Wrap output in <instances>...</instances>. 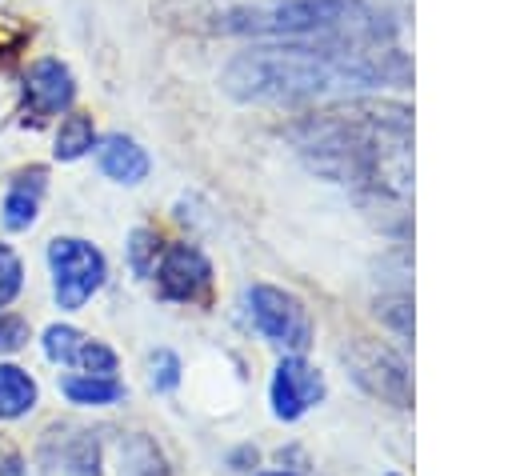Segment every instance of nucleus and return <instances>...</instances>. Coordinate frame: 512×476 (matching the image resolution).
I'll return each mask as SVG.
<instances>
[{
  "label": "nucleus",
  "instance_id": "obj_1",
  "mask_svg": "<svg viewBox=\"0 0 512 476\" xmlns=\"http://www.w3.org/2000/svg\"><path fill=\"white\" fill-rule=\"evenodd\" d=\"M288 140L332 184H344L392 232H408L412 196V108L352 96L288 128Z\"/></svg>",
  "mask_w": 512,
  "mask_h": 476
},
{
  "label": "nucleus",
  "instance_id": "obj_2",
  "mask_svg": "<svg viewBox=\"0 0 512 476\" xmlns=\"http://www.w3.org/2000/svg\"><path fill=\"white\" fill-rule=\"evenodd\" d=\"M412 64L392 44L368 36L260 44L228 60L220 88L244 104H292L320 96H360L376 88H408Z\"/></svg>",
  "mask_w": 512,
  "mask_h": 476
},
{
  "label": "nucleus",
  "instance_id": "obj_3",
  "mask_svg": "<svg viewBox=\"0 0 512 476\" xmlns=\"http://www.w3.org/2000/svg\"><path fill=\"white\" fill-rule=\"evenodd\" d=\"M228 36H276V40H380V24L364 0H256L220 16Z\"/></svg>",
  "mask_w": 512,
  "mask_h": 476
},
{
  "label": "nucleus",
  "instance_id": "obj_4",
  "mask_svg": "<svg viewBox=\"0 0 512 476\" xmlns=\"http://www.w3.org/2000/svg\"><path fill=\"white\" fill-rule=\"evenodd\" d=\"M48 268H52V296L64 312L84 308L104 288L108 276L104 252L80 236H56L48 244Z\"/></svg>",
  "mask_w": 512,
  "mask_h": 476
},
{
  "label": "nucleus",
  "instance_id": "obj_5",
  "mask_svg": "<svg viewBox=\"0 0 512 476\" xmlns=\"http://www.w3.org/2000/svg\"><path fill=\"white\" fill-rule=\"evenodd\" d=\"M244 304H248V320L268 344L284 352H304L312 344V316L296 292L276 284H252Z\"/></svg>",
  "mask_w": 512,
  "mask_h": 476
},
{
  "label": "nucleus",
  "instance_id": "obj_6",
  "mask_svg": "<svg viewBox=\"0 0 512 476\" xmlns=\"http://www.w3.org/2000/svg\"><path fill=\"white\" fill-rule=\"evenodd\" d=\"M340 356H344L352 380L368 396H376V400H384L392 408H412V376H408L404 356H396L392 348H384L376 340H364V336L352 340Z\"/></svg>",
  "mask_w": 512,
  "mask_h": 476
},
{
  "label": "nucleus",
  "instance_id": "obj_7",
  "mask_svg": "<svg viewBox=\"0 0 512 476\" xmlns=\"http://www.w3.org/2000/svg\"><path fill=\"white\" fill-rule=\"evenodd\" d=\"M152 276L156 292L176 304H204L212 288V264L196 244H164Z\"/></svg>",
  "mask_w": 512,
  "mask_h": 476
},
{
  "label": "nucleus",
  "instance_id": "obj_8",
  "mask_svg": "<svg viewBox=\"0 0 512 476\" xmlns=\"http://www.w3.org/2000/svg\"><path fill=\"white\" fill-rule=\"evenodd\" d=\"M268 396H272L276 420H288L292 424V420H300L304 412H312L324 400V376L308 360H300V352H292V356H284L276 364Z\"/></svg>",
  "mask_w": 512,
  "mask_h": 476
},
{
  "label": "nucleus",
  "instance_id": "obj_9",
  "mask_svg": "<svg viewBox=\"0 0 512 476\" xmlns=\"http://www.w3.org/2000/svg\"><path fill=\"white\" fill-rule=\"evenodd\" d=\"M72 96H76V80H72L68 64L48 56V60H36L28 68V76H24V108H28L32 120H48V116L64 112L72 104Z\"/></svg>",
  "mask_w": 512,
  "mask_h": 476
},
{
  "label": "nucleus",
  "instance_id": "obj_10",
  "mask_svg": "<svg viewBox=\"0 0 512 476\" xmlns=\"http://www.w3.org/2000/svg\"><path fill=\"white\" fill-rule=\"evenodd\" d=\"M96 160H100V172H104L108 180H116V184H140V180L148 176V168H152L148 152H144L132 136H120V132L100 140Z\"/></svg>",
  "mask_w": 512,
  "mask_h": 476
},
{
  "label": "nucleus",
  "instance_id": "obj_11",
  "mask_svg": "<svg viewBox=\"0 0 512 476\" xmlns=\"http://www.w3.org/2000/svg\"><path fill=\"white\" fill-rule=\"evenodd\" d=\"M40 196H44V168H28L12 180L8 196H4V208H0V224L8 232H28L36 224V212H40Z\"/></svg>",
  "mask_w": 512,
  "mask_h": 476
},
{
  "label": "nucleus",
  "instance_id": "obj_12",
  "mask_svg": "<svg viewBox=\"0 0 512 476\" xmlns=\"http://www.w3.org/2000/svg\"><path fill=\"white\" fill-rule=\"evenodd\" d=\"M44 476H100V444L92 432H76L68 436L52 456Z\"/></svg>",
  "mask_w": 512,
  "mask_h": 476
},
{
  "label": "nucleus",
  "instance_id": "obj_13",
  "mask_svg": "<svg viewBox=\"0 0 512 476\" xmlns=\"http://www.w3.org/2000/svg\"><path fill=\"white\" fill-rule=\"evenodd\" d=\"M60 392L72 400V404H84V408H100V404H116L124 396V384L116 376H96V372H72L64 376Z\"/></svg>",
  "mask_w": 512,
  "mask_h": 476
},
{
  "label": "nucleus",
  "instance_id": "obj_14",
  "mask_svg": "<svg viewBox=\"0 0 512 476\" xmlns=\"http://www.w3.org/2000/svg\"><path fill=\"white\" fill-rule=\"evenodd\" d=\"M36 380L16 368V364H0V420H16L28 416L36 408Z\"/></svg>",
  "mask_w": 512,
  "mask_h": 476
},
{
  "label": "nucleus",
  "instance_id": "obj_15",
  "mask_svg": "<svg viewBox=\"0 0 512 476\" xmlns=\"http://www.w3.org/2000/svg\"><path fill=\"white\" fill-rule=\"evenodd\" d=\"M96 148V128H92V116L84 112H72L60 120V132H56V160H80L84 152Z\"/></svg>",
  "mask_w": 512,
  "mask_h": 476
},
{
  "label": "nucleus",
  "instance_id": "obj_16",
  "mask_svg": "<svg viewBox=\"0 0 512 476\" xmlns=\"http://www.w3.org/2000/svg\"><path fill=\"white\" fill-rule=\"evenodd\" d=\"M372 312H376V320H384L396 336L412 340V292H408V284H396V288L380 292V296L372 300Z\"/></svg>",
  "mask_w": 512,
  "mask_h": 476
},
{
  "label": "nucleus",
  "instance_id": "obj_17",
  "mask_svg": "<svg viewBox=\"0 0 512 476\" xmlns=\"http://www.w3.org/2000/svg\"><path fill=\"white\" fill-rule=\"evenodd\" d=\"M84 340H88V336L76 332L72 324H52V328H44V356H48L52 364H68V368H76Z\"/></svg>",
  "mask_w": 512,
  "mask_h": 476
},
{
  "label": "nucleus",
  "instance_id": "obj_18",
  "mask_svg": "<svg viewBox=\"0 0 512 476\" xmlns=\"http://www.w3.org/2000/svg\"><path fill=\"white\" fill-rule=\"evenodd\" d=\"M160 248H164V240L152 228H136L128 236V264H132V272L136 276H152V268L160 260Z\"/></svg>",
  "mask_w": 512,
  "mask_h": 476
},
{
  "label": "nucleus",
  "instance_id": "obj_19",
  "mask_svg": "<svg viewBox=\"0 0 512 476\" xmlns=\"http://www.w3.org/2000/svg\"><path fill=\"white\" fill-rule=\"evenodd\" d=\"M20 288H24V264L8 244H0V308H8L20 296Z\"/></svg>",
  "mask_w": 512,
  "mask_h": 476
},
{
  "label": "nucleus",
  "instance_id": "obj_20",
  "mask_svg": "<svg viewBox=\"0 0 512 476\" xmlns=\"http://www.w3.org/2000/svg\"><path fill=\"white\" fill-rule=\"evenodd\" d=\"M176 384H180V360H176V352L160 348L152 356V388L156 392H172Z\"/></svg>",
  "mask_w": 512,
  "mask_h": 476
},
{
  "label": "nucleus",
  "instance_id": "obj_21",
  "mask_svg": "<svg viewBox=\"0 0 512 476\" xmlns=\"http://www.w3.org/2000/svg\"><path fill=\"white\" fill-rule=\"evenodd\" d=\"M24 340H28V320L0 312V352H16V348H24Z\"/></svg>",
  "mask_w": 512,
  "mask_h": 476
},
{
  "label": "nucleus",
  "instance_id": "obj_22",
  "mask_svg": "<svg viewBox=\"0 0 512 476\" xmlns=\"http://www.w3.org/2000/svg\"><path fill=\"white\" fill-rule=\"evenodd\" d=\"M20 40H24V28H20V24H12L8 16H0V52L16 48Z\"/></svg>",
  "mask_w": 512,
  "mask_h": 476
},
{
  "label": "nucleus",
  "instance_id": "obj_23",
  "mask_svg": "<svg viewBox=\"0 0 512 476\" xmlns=\"http://www.w3.org/2000/svg\"><path fill=\"white\" fill-rule=\"evenodd\" d=\"M0 476H20V456L8 444H0Z\"/></svg>",
  "mask_w": 512,
  "mask_h": 476
},
{
  "label": "nucleus",
  "instance_id": "obj_24",
  "mask_svg": "<svg viewBox=\"0 0 512 476\" xmlns=\"http://www.w3.org/2000/svg\"><path fill=\"white\" fill-rule=\"evenodd\" d=\"M140 476H164V472H160V464L152 460V464H148V472H140Z\"/></svg>",
  "mask_w": 512,
  "mask_h": 476
},
{
  "label": "nucleus",
  "instance_id": "obj_25",
  "mask_svg": "<svg viewBox=\"0 0 512 476\" xmlns=\"http://www.w3.org/2000/svg\"><path fill=\"white\" fill-rule=\"evenodd\" d=\"M260 476H296V472H260Z\"/></svg>",
  "mask_w": 512,
  "mask_h": 476
}]
</instances>
